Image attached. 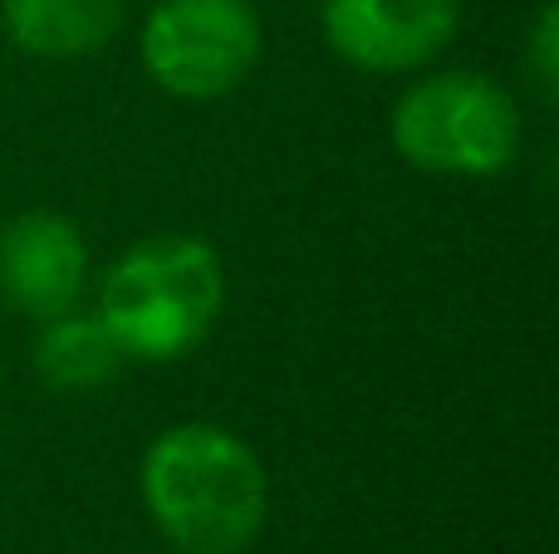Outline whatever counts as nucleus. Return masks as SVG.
<instances>
[{
  "mask_svg": "<svg viewBox=\"0 0 559 554\" xmlns=\"http://www.w3.org/2000/svg\"><path fill=\"white\" fill-rule=\"evenodd\" d=\"M123 349L114 344V334L104 329L98 314L69 310L39 324L35 339V373L55 393H98L118 378L123 369Z\"/></svg>",
  "mask_w": 559,
  "mask_h": 554,
  "instance_id": "8",
  "label": "nucleus"
},
{
  "mask_svg": "<svg viewBox=\"0 0 559 554\" xmlns=\"http://www.w3.org/2000/svg\"><path fill=\"white\" fill-rule=\"evenodd\" d=\"M525 59H531L535 88H540L545 104H555L559 94V5H540L531 29V45H525Z\"/></svg>",
  "mask_w": 559,
  "mask_h": 554,
  "instance_id": "9",
  "label": "nucleus"
},
{
  "mask_svg": "<svg viewBox=\"0 0 559 554\" xmlns=\"http://www.w3.org/2000/svg\"><path fill=\"white\" fill-rule=\"evenodd\" d=\"M143 506L167 545L182 554H241L271 510L265 467L236 432L216 422H177L143 451Z\"/></svg>",
  "mask_w": 559,
  "mask_h": 554,
  "instance_id": "1",
  "label": "nucleus"
},
{
  "mask_svg": "<svg viewBox=\"0 0 559 554\" xmlns=\"http://www.w3.org/2000/svg\"><path fill=\"white\" fill-rule=\"evenodd\" d=\"M88 285V241L59 212H20L0 226V300L25 320L79 310Z\"/></svg>",
  "mask_w": 559,
  "mask_h": 554,
  "instance_id": "6",
  "label": "nucleus"
},
{
  "mask_svg": "<svg viewBox=\"0 0 559 554\" xmlns=\"http://www.w3.org/2000/svg\"><path fill=\"white\" fill-rule=\"evenodd\" d=\"M261 45L265 35L251 0H157L138 35L147 79L187 104L236 94L251 79Z\"/></svg>",
  "mask_w": 559,
  "mask_h": 554,
  "instance_id": "4",
  "label": "nucleus"
},
{
  "mask_svg": "<svg viewBox=\"0 0 559 554\" xmlns=\"http://www.w3.org/2000/svg\"><path fill=\"white\" fill-rule=\"evenodd\" d=\"M222 304L226 270L202 236H147L108 265L94 314L123 359L177 363L206 344Z\"/></svg>",
  "mask_w": 559,
  "mask_h": 554,
  "instance_id": "2",
  "label": "nucleus"
},
{
  "mask_svg": "<svg viewBox=\"0 0 559 554\" xmlns=\"http://www.w3.org/2000/svg\"><path fill=\"white\" fill-rule=\"evenodd\" d=\"M388 143L427 177H501L521 153V108L491 74L442 69L397 94L388 113Z\"/></svg>",
  "mask_w": 559,
  "mask_h": 554,
  "instance_id": "3",
  "label": "nucleus"
},
{
  "mask_svg": "<svg viewBox=\"0 0 559 554\" xmlns=\"http://www.w3.org/2000/svg\"><path fill=\"white\" fill-rule=\"evenodd\" d=\"M456 0H324L319 29L344 64L364 74L423 69L456 39Z\"/></svg>",
  "mask_w": 559,
  "mask_h": 554,
  "instance_id": "5",
  "label": "nucleus"
},
{
  "mask_svg": "<svg viewBox=\"0 0 559 554\" xmlns=\"http://www.w3.org/2000/svg\"><path fill=\"white\" fill-rule=\"evenodd\" d=\"M128 0H0L10 45L35 59H88L114 45Z\"/></svg>",
  "mask_w": 559,
  "mask_h": 554,
  "instance_id": "7",
  "label": "nucleus"
}]
</instances>
